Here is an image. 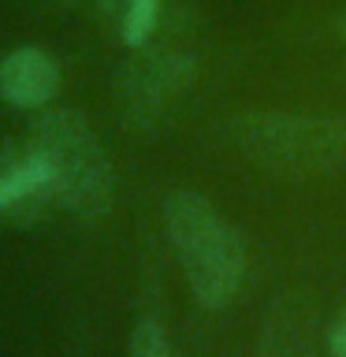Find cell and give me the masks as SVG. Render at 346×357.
<instances>
[{
	"instance_id": "obj_1",
	"label": "cell",
	"mask_w": 346,
	"mask_h": 357,
	"mask_svg": "<svg viewBox=\"0 0 346 357\" xmlns=\"http://www.w3.org/2000/svg\"><path fill=\"white\" fill-rule=\"evenodd\" d=\"M160 208L167 242L183 264L194 301L201 309H227L246 279V245L239 231L197 190H172Z\"/></svg>"
},
{
	"instance_id": "obj_2",
	"label": "cell",
	"mask_w": 346,
	"mask_h": 357,
	"mask_svg": "<svg viewBox=\"0 0 346 357\" xmlns=\"http://www.w3.org/2000/svg\"><path fill=\"white\" fill-rule=\"evenodd\" d=\"M231 142L253 164L279 175H320L346 167V119L309 112H242Z\"/></svg>"
},
{
	"instance_id": "obj_3",
	"label": "cell",
	"mask_w": 346,
	"mask_h": 357,
	"mask_svg": "<svg viewBox=\"0 0 346 357\" xmlns=\"http://www.w3.org/2000/svg\"><path fill=\"white\" fill-rule=\"evenodd\" d=\"M27 138L45 153L56 178V205L75 216H100L116 194V172L93 127L71 108H41Z\"/></svg>"
},
{
	"instance_id": "obj_4",
	"label": "cell",
	"mask_w": 346,
	"mask_h": 357,
	"mask_svg": "<svg viewBox=\"0 0 346 357\" xmlns=\"http://www.w3.org/2000/svg\"><path fill=\"white\" fill-rule=\"evenodd\" d=\"M201 60L194 49L160 41V33L134 49L130 63L119 75V112L130 127H153L160 123L172 105L194 86Z\"/></svg>"
},
{
	"instance_id": "obj_5",
	"label": "cell",
	"mask_w": 346,
	"mask_h": 357,
	"mask_svg": "<svg viewBox=\"0 0 346 357\" xmlns=\"http://www.w3.org/2000/svg\"><path fill=\"white\" fill-rule=\"evenodd\" d=\"M56 205V178L30 138L0 142V220L27 227Z\"/></svg>"
},
{
	"instance_id": "obj_6",
	"label": "cell",
	"mask_w": 346,
	"mask_h": 357,
	"mask_svg": "<svg viewBox=\"0 0 346 357\" xmlns=\"http://www.w3.org/2000/svg\"><path fill=\"white\" fill-rule=\"evenodd\" d=\"M60 63L38 45H19L0 60V100L22 112H41L60 93Z\"/></svg>"
},
{
	"instance_id": "obj_7",
	"label": "cell",
	"mask_w": 346,
	"mask_h": 357,
	"mask_svg": "<svg viewBox=\"0 0 346 357\" xmlns=\"http://www.w3.org/2000/svg\"><path fill=\"white\" fill-rule=\"evenodd\" d=\"M164 0H119V38L134 52L164 30Z\"/></svg>"
},
{
	"instance_id": "obj_8",
	"label": "cell",
	"mask_w": 346,
	"mask_h": 357,
	"mask_svg": "<svg viewBox=\"0 0 346 357\" xmlns=\"http://www.w3.org/2000/svg\"><path fill=\"white\" fill-rule=\"evenodd\" d=\"M127 357H175V350H172L167 331L156 320H138V324H134V331H130Z\"/></svg>"
},
{
	"instance_id": "obj_9",
	"label": "cell",
	"mask_w": 346,
	"mask_h": 357,
	"mask_svg": "<svg viewBox=\"0 0 346 357\" xmlns=\"http://www.w3.org/2000/svg\"><path fill=\"white\" fill-rule=\"evenodd\" d=\"M328 350L331 357H346V309L331 320V331H328Z\"/></svg>"
},
{
	"instance_id": "obj_10",
	"label": "cell",
	"mask_w": 346,
	"mask_h": 357,
	"mask_svg": "<svg viewBox=\"0 0 346 357\" xmlns=\"http://www.w3.org/2000/svg\"><path fill=\"white\" fill-rule=\"evenodd\" d=\"M49 4H60V8H75V4H86V0H49Z\"/></svg>"
},
{
	"instance_id": "obj_11",
	"label": "cell",
	"mask_w": 346,
	"mask_h": 357,
	"mask_svg": "<svg viewBox=\"0 0 346 357\" xmlns=\"http://www.w3.org/2000/svg\"><path fill=\"white\" fill-rule=\"evenodd\" d=\"M335 30H339V38H346V11L339 15V22H335Z\"/></svg>"
}]
</instances>
